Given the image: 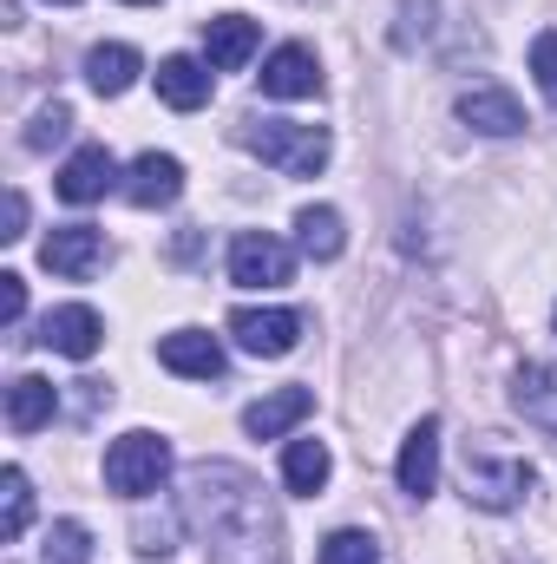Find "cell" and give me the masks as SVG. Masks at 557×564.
Here are the masks:
<instances>
[{"mask_svg":"<svg viewBox=\"0 0 557 564\" xmlns=\"http://www.w3.org/2000/svg\"><path fill=\"white\" fill-rule=\"evenodd\" d=\"M295 243H302V257H315V263H335V257L348 250L341 210H335V204H308V210L295 217Z\"/></svg>","mask_w":557,"mask_h":564,"instance_id":"obj_21","label":"cell"},{"mask_svg":"<svg viewBox=\"0 0 557 564\" xmlns=\"http://www.w3.org/2000/svg\"><path fill=\"white\" fill-rule=\"evenodd\" d=\"M66 132H73V106H59V99H53V106H40V112H33V126H26V151H46V144H59Z\"/></svg>","mask_w":557,"mask_h":564,"instance_id":"obj_26","label":"cell"},{"mask_svg":"<svg viewBox=\"0 0 557 564\" xmlns=\"http://www.w3.org/2000/svg\"><path fill=\"white\" fill-rule=\"evenodd\" d=\"M40 263H46L53 276H66V282H86L99 263H106V230L66 224V230H53V237L40 243Z\"/></svg>","mask_w":557,"mask_h":564,"instance_id":"obj_6","label":"cell"},{"mask_svg":"<svg viewBox=\"0 0 557 564\" xmlns=\"http://www.w3.org/2000/svg\"><path fill=\"white\" fill-rule=\"evenodd\" d=\"M394 479H401V492H414V499H426V492L439 486V421H419L414 433L401 440Z\"/></svg>","mask_w":557,"mask_h":564,"instance_id":"obj_16","label":"cell"},{"mask_svg":"<svg viewBox=\"0 0 557 564\" xmlns=\"http://www.w3.org/2000/svg\"><path fill=\"white\" fill-rule=\"evenodd\" d=\"M177 525H190V519H184V506H177V519H164V525H139L132 539H139V552H144V558H164V552L177 545Z\"/></svg>","mask_w":557,"mask_h":564,"instance_id":"obj_28","label":"cell"},{"mask_svg":"<svg viewBox=\"0 0 557 564\" xmlns=\"http://www.w3.org/2000/svg\"><path fill=\"white\" fill-rule=\"evenodd\" d=\"M157 361H164L171 375H184V381H217V375H223V341L204 335V328H171V335L157 341Z\"/></svg>","mask_w":557,"mask_h":564,"instance_id":"obj_11","label":"cell"},{"mask_svg":"<svg viewBox=\"0 0 557 564\" xmlns=\"http://www.w3.org/2000/svg\"><path fill=\"white\" fill-rule=\"evenodd\" d=\"M512 401H518V414H532L538 426L557 433V361H525L512 381Z\"/></svg>","mask_w":557,"mask_h":564,"instance_id":"obj_22","label":"cell"},{"mask_svg":"<svg viewBox=\"0 0 557 564\" xmlns=\"http://www.w3.org/2000/svg\"><path fill=\"white\" fill-rule=\"evenodd\" d=\"M40 564H92V532L79 525V519H59L53 532H46V552Z\"/></svg>","mask_w":557,"mask_h":564,"instance_id":"obj_24","label":"cell"},{"mask_svg":"<svg viewBox=\"0 0 557 564\" xmlns=\"http://www.w3.org/2000/svg\"><path fill=\"white\" fill-rule=\"evenodd\" d=\"M263 99H315L321 93V59L302 46V40H288V46H276L270 59H263Z\"/></svg>","mask_w":557,"mask_h":564,"instance_id":"obj_9","label":"cell"},{"mask_svg":"<svg viewBox=\"0 0 557 564\" xmlns=\"http://www.w3.org/2000/svg\"><path fill=\"white\" fill-rule=\"evenodd\" d=\"M144 73L139 46H125V40H106V46H92L86 53V86L99 93V99H119V93H132Z\"/></svg>","mask_w":557,"mask_h":564,"instance_id":"obj_18","label":"cell"},{"mask_svg":"<svg viewBox=\"0 0 557 564\" xmlns=\"http://www.w3.org/2000/svg\"><path fill=\"white\" fill-rule=\"evenodd\" d=\"M171 479V440L164 433H119L112 446H106V486L119 492V499H151L157 486Z\"/></svg>","mask_w":557,"mask_h":564,"instance_id":"obj_3","label":"cell"},{"mask_svg":"<svg viewBox=\"0 0 557 564\" xmlns=\"http://www.w3.org/2000/svg\"><path fill=\"white\" fill-rule=\"evenodd\" d=\"M459 119H466L472 132H485V139H518V132H525V112H518V99H512L505 86H472V93H459Z\"/></svg>","mask_w":557,"mask_h":564,"instance_id":"obj_14","label":"cell"},{"mask_svg":"<svg viewBox=\"0 0 557 564\" xmlns=\"http://www.w3.org/2000/svg\"><path fill=\"white\" fill-rule=\"evenodd\" d=\"M532 79H538V93L557 106V26H545V33L532 40Z\"/></svg>","mask_w":557,"mask_h":564,"instance_id":"obj_27","label":"cell"},{"mask_svg":"<svg viewBox=\"0 0 557 564\" xmlns=\"http://www.w3.org/2000/svg\"><path fill=\"white\" fill-rule=\"evenodd\" d=\"M125 197H132L139 210H164V204H177V197H184V164H177L171 151H144V158H132V171H125Z\"/></svg>","mask_w":557,"mask_h":564,"instance_id":"obj_12","label":"cell"},{"mask_svg":"<svg viewBox=\"0 0 557 564\" xmlns=\"http://www.w3.org/2000/svg\"><path fill=\"white\" fill-rule=\"evenodd\" d=\"M426 33H433V0H401V26H394V40L414 46V40H426Z\"/></svg>","mask_w":557,"mask_h":564,"instance_id":"obj_29","label":"cell"},{"mask_svg":"<svg viewBox=\"0 0 557 564\" xmlns=\"http://www.w3.org/2000/svg\"><path fill=\"white\" fill-rule=\"evenodd\" d=\"M0 315H7V328L26 315V276H13V270L0 276Z\"/></svg>","mask_w":557,"mask_h":564,"instance_id":"obj_30","label":"cell"},{"mask_svg":"<svg viewBox=\"0 0 557 564\" xmlns=\"http://www.w3.org/2000/svg\"><path fill=\"white\" fill-rule=\"evenodd\" d=\"M328 473H335V453H328L321 440H288V446H282V486H288L295 499H315V492L328 486Z\"/></svg>","mask_w":557,"mask_h":564,"instance_id":"obj_19","label":"cell"},{"mask_svg":"<svg viewBox=\"0 0 557 564\" xmlns=\"http://www.w3.org/2000/svg\"><path fill=\"white\" fill-rule=\"evenodd\" d=\"M53 7H79V0H53Z\"/></svg>","mask_w":557,"mask_h":564,"instance_id":"obj_32","label":"cell"},{"mask_svg":"<svg viewBox=\"0 0 557 564\" xmlns=\"http://www.w3.org/2000/svg\"><path fill=\"white\" fill-rule=\"evenodd\" d=\"M53 414H59V388H53V381L20 375V381L7 388V426H13V433H40Z\"/></svg>","mask_w":557,"mask_h":564,"instance_id":"obj_20","label":"cell"},{"mask_svg":"<svg viewBox=\"0 0 557 564\" xmlns=\"http://www.w3.org/2000/svg\"><path fill=\"white\" fill-rule=\"evenodd\" d=\"M184 519L210 564H282V519L263 479L237 459H204L184 473Z\"/></svg>","mask_w":557,"mask_h":564,"instance_id":"obj_1","label":"cell"},{"mask_svg":"<svg viewBox=\"0 0 557 564\" xmlns=\"http://www.w3.org/2000/svg\"><path fill=\"white\" fill-rule=\"evenodd\" d=\"M237 144H250L263 164H276L282 177H315L328 164V126H288V119H243L237 126Z\"/></svg>","mask_w":557,"mask_h":564,"instance_id":"obj_2","label":"cell"},{"mask_svg":"<svg viewBox=\"0 0 557 564\" xmlns=\"http://www.w3.org/2000/svg\"><path fill=\"white\" fill-rule=\"evenodd\" d=\"M256 46H263L256 20H243V13H217V20H204V59H210L217 73L250 66V59H256Z\"/></svg>","mask_w":557,"mask_h":564,"instance_id":"obj_13","label":"cell"},{"mask_svg":"<svg viewBox=\"0 0 557 564\" xmlns=\"http://www.w3.org/2000/svg\"><path fill=\"white\" fill-rule=\"evenodd\" d=\"M321 564H381V545L368 532H335L321 539Z\"/></svg>","mask_w":557,"mask_h":564,"instance_id":"obj_25","label":"cell"},{"mask_svg":"<svg viewBox=\"0 0 557 564\" xmlns=\"http://www.w3.org/2000/svg\"><path fill=\"white\" fill-rule=\"evenodd\" d=\"M525 492H532V466H525V459H505V453H492V446L466 453V499H472V506L512 512Z\"/></svg>","mask_w":557,"mask_h":564,"instance_id":"obj_4","label":"cell"},{"mask_svg":"<svg viewBox=\"0 0 557 564\" xmlns=\"http://www.w3.org/2000/svg\"><path fill=\"white\" fill-rule=\"evenodd\" d=\"M157 99H164L171 112H197V106H210V59H190V53L157 59Z\"/></svg>","mask_w":557,"mask_h":564,"instance_id":"obj_15","label":"cell"},{"mask_svg":"<svg viewBox=\"0 0 557 564\" xmlns=\"http://www.w3.org/2000/svg\"><path fill=\"white\" fill-rule=\"evenodd\" d=\"M0 237H7V243L26 237V197H20V191H7V230H0Z\"/></svg>","mask_w":557,"mask_h":564,"instance_id":"obj_31","label":"cell"},{"mask_svg":"<svg viewBox=\"0 0 557 564\" xmlns=\"http://www.w3.org/2000/svg\"><path fill=\"white\" fill-rule=\"evenodd\" d=\"M40 341H46L53 355H66V361H92L99 341H106V322H99V308L66 302V308H53V315L40 322Z\"/></svg>","mask_w":557,"mask_h":564,"instance_id":"obj_7","label":"cell"},{"mask_svg":"<svg viewBox=\"0 0 557 564\" xmlns=\"http://www.w3.org/2000/svg\"><path fill=\"white\" fill-rule=\"evenodd\" d=\"M26 519H33V486H26L20 466H7V473H0V539L13 545V539L26 532Z\"/></svg>","mask_w":557,"mask_h":564,"instance_id":"obj_23","label":"cell"},{"mask_svg":"<svg viewBox=\"0 0 557 564\" xmlns=\"http://www.w3.org/2000/svg\"><path fill=\"white\" fill-rule=\"evenodd\" d=\"M112 184H119V158H112L106 144H79V151L59 164V197H66V204H99Z\"/></svg>","mask_w":557,"mask_h":564,"instance_id":"obj_10","label":"cell"},{"mask_svg":"<svg viewBox=\"0 0 557 564\" xmlns=\"http://www.w3.org/2000/svg\"><path fill=\"white\" fill-rule=\"evenodd\" d=\"M230 335H237V348H250V355H288L295 341H302V315L295 308H237L230 315Z\"/></svg>","mask_w":557,"mask_h":564,"instance_id":"obj_8","label":"cell"},{"mask_svg":"<svg viewBox=\"0 0 557 564\" xmlns=\"http://www.w3.org/2000/svg\"><path fill=\"white\" fill-rule=\"evenodd\" d=\"M132 7H157V0H132Z\"/></svg>","mask_w":557,"mask_h":564,"instance_id":"obj_33","label":"cell"},{"mask_svg":"<svg viewBox=\"0 0 557 564\" xmlns=\"http://www.w3.org/2000/svg\"><path fill=\"white\" fill-rule=\"evenodd\" d=\"M308 414H315V394L308 388H276V394H263V401L243 408V426L256 440H282V433H295Z\"/></svg>","mask_w":557,"mask_h":564,"instance_id":"obj_17","label":"cell"},{"mask_svg":"<svg viewBox=\"0 0 557 564\" xmlns=\"http://www.w3.org/2000/svg\"><path fill=\"white\" fill-rule=\"evenodd\" d=\"M230 282H243V289H282V282H295V250L282 237H270V230H243L230 243Z\"/></svg>","mask_w":557,"mask_h":564,"instance_id":"obj_5","label":"cell"}]
</instances>
